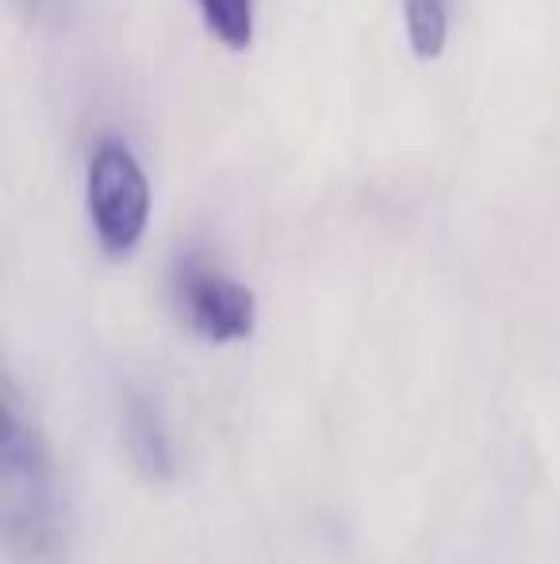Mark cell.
Instances as JSON below:
<instances>
[{"label": "cell", "mask_w": 560, "mask_h": 564, "mask_svg": "<svg viewBox=\"0 0 560 564\" xmlns=\"http://www.w3.org/2000/svg\"><path fill=\"white\" fill-rule=\"evenodd\" d=\"M0 507H4L8 545L28 564H46L62 542L58 476L43 431L20 403L15 384L4 388V426H0Z\"/></svg>", "instance_id": "1"}, {"label": "cell", "mask_w": 560, "mask_h": 564, "mask_svg": "<svg viewBox=\"0 0 560 564\" xmlns=\"http://www.w3.org/2000/svg\"><path fill=\"white\" fill-rule=\"evenodd\" d=\"M89 219L108 258H128L150 224V181L131 147L105 139L89 162Z\"/></svg>", "instance_id": "2"}, {"label": "cell", "mask_w": 560, "mask_h": 564, "mask_svg": "<svg viewBox=\"0 0 560 564\" xmlns=\"http://www.w3.org/2000/svg\"><path fill=\"white\" fill-rule=\"evenodd\" d=\"M173 300H177L180 319L188 330L216 346L242 341L254 335L257 304L254 292L227 276L219 265H211L200 253H185L173 269Z\"/></svg>", "instance_id": "3"}, {"label": "cell", "mask_w": 560, "mask_h": 564, "mask_svg": "<svg viewBox=\"0 0 560 564\" xmlns=\"http://www.w3.org/2000/svg\"><path fill=\"white\" fill-rule=\"evenodd\" d=\"M120 434L128 446L131 460L146 480L169 484L177 476V449H173V434L165 423V411L157 403V395H150L146 388H123L120 400Z\"/></svg>", "instance_id": "4"}, {"label": "cell", "mask_w": 560, "mask_h": 564, "mask_svg": "<svg viewBox=\"0 0 560 564\" xmlns=\"http://www.w3.org/2000/svg\"><path fill=\"white\" fill-rule=\"evenodd\" d=\"M404 28L419 62H438L449 39L446 0H404Z\"/></svg>", "instance_id": "5"}, {"label": "cell", "mask_w": 560, "mask_h": 564, "mask_svg": "<svg viewBox=\"0 0 560 564\" xmlns=\"http://www.w3.org/2000/svg\"><path fill=\"white\" fill-rule=\"evenodd\" d=\"M204 28L231 51H246L254 43V0H196Z\"/></svg>", "instance_id": "6"}]
</instances>
